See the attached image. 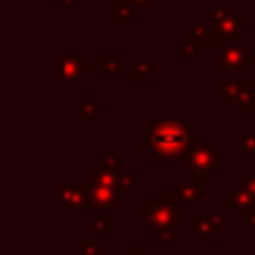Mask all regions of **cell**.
I'll return each instance as SVG.
<instances>
[{
  "mask_svg": "<svg viewBox=\"0 0 255 255\" xmlns=\"http://www.w3.org/2000/svg\"><path fill=\"white\" fill-rule=\"evenodd\" d=\"M188 130L177 119H172V117H163V115L157 117L154 130H152V143L159 152L157 154L159 161L161 159L172 161V159H179L184 154V150L188 148V141H190Z\"/></svg>",
  "mask_w": 255,
  "mask_h": 255,
  "instance_id": "1",
  "label": "cell"
},
{
  "mask_svg": "<svg viewBox=\"0 0 255 255\" xmlns=\"http://www.w3.org/2000/svg\"><path fill=\"white\" fill-rule=\"evenodd\" d=\"M190 159H193V163L199 170H211L213 161H215V154H213L211 150H195Z\"/></svg>",
  "mask_w": 255,
  "mask_h": 255,
  "instance_id": "2",
  "label": "cell"
}]
</instances>
